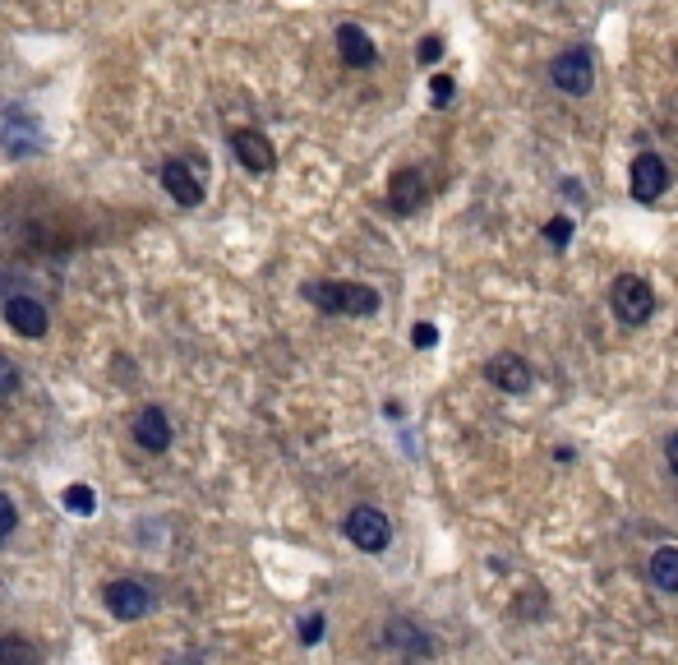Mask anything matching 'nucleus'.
Returning a JSON list of instances; mask_svg holds the SVG:
<instances>
[{
  "label": "nucleus",
  "instance_id": "obj_1",
  "mask_svg": "<svg viewBox=\"0 0 678 665\" xmlns=\"http://www.w3.org/2000/svg\"><path fill=\"white\" fill-rule=\"evenodd\" d=\"M305 301L323 315H351V319H369L379 315V291L365 282H310Z\"/></svg>",
  "mask_w": 678,
  "mask_h": 665
},
{
  "label": "nucleus",
  "instance_id": "obj_2",
  "mask_svg": "<svg viewBox=\"0 0 678 665\" xmlns=\"http://www.w3.org/2000/svg\"><path fill=\"white\" fill-rule=\"evenodd\" d=\"M609 310L628 328H642L655 315V287L646 278H637V273H619L614 287H609Z\"/></svg>",
  "mask_w": 678,
  "mask_h": 665
},
{
  "label": "nucleus",
  "instance_id": "obj_3",
  "mask_svg": "<svg viewBox=\"0 0 678 665\" xmlns=\"http://www.w3.org/2000/svg\"><path fill=\"white\" fill-rule=\"evenodd\" d=\"M346 541L356 545V550H365V555H383L388 545H393V522H388V513L374 504H356L351 513H346L342 522Z\"/></svg>",
  "mask_w": 678,
  "mask_h": 665
},
{
  "label": "nucleus",
  "instance_id": "obj_4",
  "mask_svg": "<svg viewBox=\"0 0 678 665\" xmlns=\"http://www.w3.org/2000/svg\"><path fill=\"white\" fill-rule=\"evenodd\" d=\"M549 84L559 88L563 97H586L595 88V61L591 51L582 47H563L554 61H549Z\"/></svg>",
  "mask_w": 678,
  "mask_h": 665
},
{
  "label": "nucleus",
  "instance_id": "obj_5",
  "mask_svg": "<svg viewBox=\"0 0 678 665\" xmlns=\"http://www.w3.org/2000/svg\"><path fill=\"white\" fill-rule=\"evenodd\" d=\"M485 379L499 393H531V384H536V370H531V361L526 356H517V351H499V356H489L485 365Z\"/></svg>",
  "mask_w": 678,
  "mask_h": 665
},
{
  "label": "nucleus",
  "instance_id": "obj_6",
  "mask_svg": "<svg viewBox=\"0 0 678 665\" xmlns=\"http://www.w3.org/2000/svg\"><path fill=\"white\" fill-rule=\"evenodd\" d=\"M429 199V181L420 167H402L393 171V181H388V208H393L397 218H411V213H420Z\"/></svg>",
  "mask_w": 678,
  "mask_h": 665
},
{
  "label": "nucleus",
  "instance_id": "obj_7",
  "mask_svg": "<svg viewBox=\"0 0 678 665\" xmlns=\"http://www.w3.org/2000/svg\"><path fill=\"white\" fill-rule=\"evenodd\" d=\"M102 601H107V610L116 619H125V624H134V619H143L148 610H153V592L143 587V582L134 578H116L107 582V592H102Z\"/></svg>",
  "mask_w": 678,
  "mask_h": 665
},
{
  "label": "nucleus",
  "instance_id": "obj_8",
  "mask_svg": "<svg viewBox=\"0 0 678 665\" xmlns=\"http://www.w3.org/2000/svg\"><path fill=\"white\" fill-rule=\"evenodd\" d=\"M628 176H632V199H642V204H655L669 190V167L660 153H637Z\"/></svg>",
  "mask_w": 678,
  "mask_h": 665
},
{
  "label": "nucleus",
  "instance_id": "obj_9",
  "mask_svg": "<svg viewBox=\"0 0 678 665\" xmlns=\"http://www.w3.org/2000/svg\"><path fill=\"white\" fill-rule=\"evenodd\" d=\"M383 642H388L402 661H429V656H434V638H429L420 624H411V619H388V624H383Z\"/></svg>",
  "mask_w": 678,
  "mask_h": 665
},
{
  "label": "nucleus",
  "instance_id": "obj_10",
  "mask_svg": "<svg viewBox=\"0 0 678 665\" xmlns=\"http://www.w3.org/2000/svg\"><path fill=\"white\" fill-rule=\"evenodd\" d=\"M231 148H236L240 167L254 171V176H268V171L277 167V153L263 130H250V125H245V130H231Z\"/></svg>",
  "mask_w": 678,
  "mask_h": 665
},
{
  "label": "nucleus",
  "instance_id": "obj_11",
  "mask_svg": "<svg viewBox=\"0 0 678 665\" xmlns=\"http://www.w3.org/2000/svg\"><path fill=\"white\" fill-rule=\"evenodd\" d=\"M337 56H342V65H351V70H374V65H379V47H374V37L360 24L337 28Z\"/></svg>",
  "mask_w": 678,
  "mask_h": 665
},
{
  "label": "nucleus",
  "instance_id": "obj_12",
  "mask_svg": "<svg viewBox=\"0 0 678 665\" xmlns=\"http://www.w3.org/2000/svg\"><path fill=\"white\" fill-rule=\"evenodd\" d=\"M162 185H167V194L176 199L180 208H199L203 204V181H199V171H194L190 162H180V158L162 162Z\"/></svg>",
  "mask_w": 678,
  "mask_h": 665
},
{
  "label": "nucleus",
  "instance_id": "obj_13",
  "mask_svg": "<svg viewBox=\"0 0 678 665\" xmlns=\"http://www.w3.org/2000/svg\"><path fill=\"white\" fill-rule=\"evenodd\" d=\"M130 435H134V444H139L143 453H167V448H171V421H167V412H162V407H143V412L134 416Z\"/></svg>",
  "mask_w": 678,
  "mask_h": 665
},
{
  "label": "nucleus",
  "instance_id": "obj_14",
  "mask_svg": "<svg viewBox=\"0 0 678 665\" xmlns=\"http://www.w3.org/2000/svg\"><path fill=\"white\" fill-rule=\"evenodd\" d=\"M5 324L19 333V338H47V310H42V301H33V296H10L5 301Z\"/></svg>",
  "mask_w": 678,
  "mask_h": 665
},
{
  "label": "nucleus",
  "instance_id": "obj_15",
  "mask_svg": "<svg viewBox=\"0 0 678 665\" xmlns=\"http://www.w3.org/2000/svg\"><path fill=\"white\" fill-rule=\"evenodd\" d=\"M651 582L660 587V592H669V596H678V545H660L651 555Z\"/></svg>",
  "mask_w": 678,
  "mask_h": 665
},
{
  "label": "nucleus",
  "instance_id": "obj_16",
  "mask_svg": "<svg viewBox=\"0 0 678 665\" xmlns=\"http://www.w3.org/2000/svg\"><path fill=\"white\" fill-rule=\"evenodd\" d=\"M0 665H42V652L28 638H0Z\"/></svg>",
  "mask_w": 678,
  "mask_h": 665
},
{
  "label": "nucleus",
  "instance_id": "obj_17",
  "mask_svg": "<svg viewBox=\"0 0 678 665\" xmlns=\"http://www.w3.org/2000/svg\"><path fill=\"white\" fill-rule=\"evenodd\" d=\"M60 499H65V508H74V513H84V518L97 508V495L88 490V485H70V490H65Z\"/></svg>",
  "mask_w": 678,
  "mask_h": 665
},
{
  "label": "nucleus",
  "instance_id": "obj_18",
  "mask_svg": "<svg viewBox=\"0 0 678 665\" xmlns=\"http://www.w3.org/2000/svg\"><path fill=\"white\" fill-rule=\"evenodd\" d=\"M572 231H577V222H572V218H554V222H545V241L554 245V250H568Z\"/></svg>",
  "mask_w": 678,
  "mask_h": 665
},
{
  "label": "nucleus",
  "instance_id": "obj_19",
  "mask_svg": "<svg viewBox=\"0 0 678 665\" xmlns=\"http://www.w3.org/2000/svg\"><path fill=\"white\" fill-rule=\"evenodd\" d=\"M10 393H19V365L0 356V398H10Z\"/></svg>",
  "mask_w": 678,
  "mask_h": 665
},
{
  "label": "nucleus",
  "instance_id": "obj_20",
  "mask_svg": "<svg viewBox=\"0 0 678 665\" xmlns=\"http://www.w3.org/2000/svg\"><path fill=\"white\" fill-rule=\"evenodd\" d=\"M14 527H19V508H14L10 495H0V541L14 536Z\"/></svg>",
  "mask_w": 678,
  "mask_h": 665
},
{
  "label": "nucleus",
  "instance_id": "obj_21",
  "mask_svg": "<svg viewBox=\"0 0 678 665\" xmlns=\"http://www.w3.org/2000/svg\"><path fill=\"white\" fill-rule=\"evenodd\" d=\"M416 61H420V65H434V61H443V37H434V33H429L425 42H420V47H416Z\"/></svg>",
  "mask_w": 678,
  "mask_h": 665
},
{
  "label": "nucleus",
  "instance_id": "obj_22",
  "mask_svg": "<svg viewBox=\"0 0 678 665\" xmlns=\"http://www.w3.org/2000/svg\"><path fill=\"white\" fill-rule=\"evenodd\" d=\"M429 93H434V107H448V102H452V79H448V74H434Z\"/></svg>",
  "mask_w": 678,
  "mask_h": 665
},
{
  "label": "nucleus",
  "instance_id": "obj_23",
  "mask_svg": "<svg viewBox=\"0 0 678 665\" xmlns=\"http://www.w3.org/2000/svg\"><path fill=\"white\" fill-rule=\"evenodd\" d=\"M319 638H323V615H310L305 624H300V642H305V647H314Z\"/></svg>",
  "mask_w": 678,
  "mask_h": 665
},
{
  "label": "nucleus",
  "instance_id": "obj_24",
  "mask_svg": "<svg viewBox=\"0 0 678 665\" xmlns=\"http://www.w3.org/2000/svg\"><path fill=\"white\" fill-rule=\"evenodd\" d=\"M411 342H416L420 351L434 347V342H439V328H434V324H416V328H411Z\"/></svg>",
  "mask_w": 678,
  "mask_h": 665
},
{
  "label": "nucleus",
  "instance_id": "obj_25",
  "mask_svg": "<svg viewBox=\"0 0 678 665\" xmlns=\"http://www.w3.org/2000/svg\"><path fill=\"white\" fill-rule=\"evenodd\" d=\"M665 458H669V472L678 476V430L669 435V444H665Z\"/></svg>",
  "mask_w": 678,
  "mask_h": 665
},
{
  "label": "nucleus",
  "instance_id": "obj_26",
  "mask_svg": "<svg viewBox=\"0 0 678 665\" xmlns=\"http://www.w3.org/2000/svg\"><path fill=\"white\" fill-rule=\"evenodd\" d=\"M563 194H568V199H577V204H582V185H577V181H563Z\"/></svg>",
  "mask_w": 678,
  "mask_h": 665
}]
</instances>
